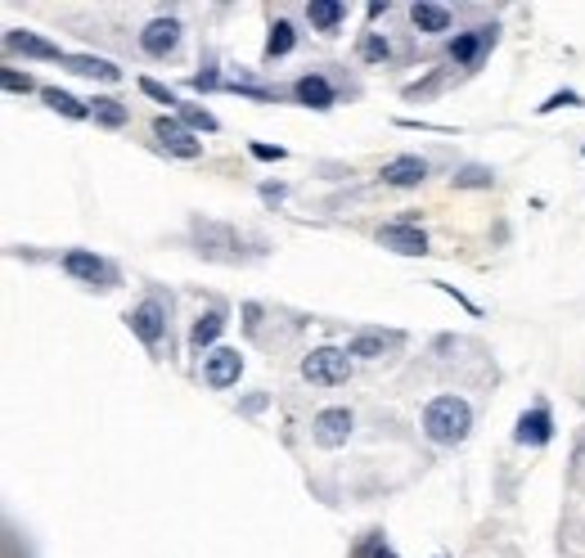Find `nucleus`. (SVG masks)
Segmentation results:
<instances>
[{"instance_id":"f257e3e1","label":"nucleus","mask_w":585,"mask_h":558,"mask_svg":"<svg viewBox=\"0 0 585 558\" xmlns=\"http://www.w3.org/2000/svg\"><path fill=\"white\" fill-rule=\"evenodd\" d=\"M473 432V410L464 396H432L423 410V437L432 446H459Z\"/></svg>"},{"instance_id":"f03ea898","label":"nucleus","mask_w":585,"mask_h":558,"mask_svg":"<svg viewBox=\"0 0 585 558\" xmlns=\"http://www.w3.org/2000/svg\"><path fill=\"white\" fill-rule=\"evenodd\" d=\"M302 378L315 387H338L351 378V356L338 347H315L311 356L302 360Z\"/></svg>"},{"instance_id":"7ed1b4c3","label":"nucleus","mask_w":585,"mask_h":558,"mask_svg":"<svg viewBox=\"0 0 585 558\" xmlns=\"http://www.w3.org/2000/svg\"><path fill=\"white\" fill-rule=\"evenodd\" d=\"M126 329H131L144 347H158V342L167 338V302H162V297H144L140 306L126 311Z\"/></svg>"},{"instance_id":"20e7f679","label":"nucleus","mask_w":585,"mask_h":558,"mask_svg":"<svg viewBox=\"0 0 585 558\" xmlns=\"http://www.w3.org/2000/svg\"><path fill=\"white\" fill-rule=\"evenodd\" d=\"M153 135H158V144H162L167 153H176V158H185V162L203 158V140H198V135L189 131L180 117H171V113L153 117Z\"/></svg>"},{"instance_id":"39448f33","label":"nucleus","mask_w":585,"mask_h":558,"mask_svg":"<svg viewBox=\"0 0 585 558\" xmlns=\"http://www.w3.org/2000/svg\"><path fill=\"white\" fill-rule=\"evenodd\" d=\"M351 428H356V419H351L347 405H329V410H320L311 419V437H315V446H324V450L347 446Z\"/></svg>"},{"instance_id":"423d86ee","label":"nucleus","mask_w":585,"mask_h":558,"mask_svg":"<svg viewBox=\"0 0 585 558\" xmlns=\"http://www.w3.org/2000/svg\"><path fill=\"white\" fill-rule=\"evenodd\" d=\"M63 275H72V279H81V284H95V288H113V266H108L104 257H95V252H86V248H72V252H63Z\"/></svg>"},{"instance_id":"0eeeda50","label":"nucleus","mask_w":585,"mask_h":558,"mask_svg":"<svg viewBox=\"0 0 585 558\" xmlns=\"http://www.w3.org/2000/svg\"><path fill=\"white\" fill-rule=\"evenodd\" d=\"M243 374V356L234 347H216L212 356L203 360V383L212 387V392H225V387H234Z\"/></svg>"},{"instance_id":"6e6552de","label":"nucleus","mask_w":585,"mask_h":558,"mask_svg":"<svg viewBox=\"0 0 585 558\" xmlns=\"http://www.w3.org/2000/svg\"><path fill=\"white\" fill-rule=\"evenodd\" d=\"M5 50H9V54H27V59H50V63H63V59H68V54H63L54 41H45V36L27 32V27H9V32H5Z\"/></svg>"},{"instance_id":"1a4fd4ad","label":"nucleus","mask_w":585,"mask_h":558,"mask_svg":"<svg viewBox=\"0 0 585 558\" xmlns=\"http://www.w3.org/2000/svg\"><path fill=\"white\" fill-rule=\"evenodd\" d=\"M513 441H518V446H549V441H554V419H549L545 405H531V410L518 414Z\"/></svg>"},{"instance_id":"9d476101","label":"nucleus","mask_w":585,"mask_h":558,"mask_svg":"<svg viewBox=\"0 0 585 558\" xmlns=\"http://www.w3.org/2000/svg\"><path fill=\"white\" fill-rule=\"evenodd\" d=\"M176 45H180L176 18H153V23L140 32V50L149 54V59H167V54H176Z\"/></svg>"},{"instance_id":"9b49d317","label":"nucleus","mask_w":585,"mask_h":558,"mask_svg":"<svg viewBox=\"0 0 585 558\" xmlns=\"http://www.w3.org/2000/svg\"><path fill=\"white\" fill-rule=\"evenodd\" d=\"M423 180H428V162H423L419 153H401V158H392L383 167V185L387 189H419Z\"/></svg>"},{"instance_id":"f8f14e48","label":"nucleus","mask_w":585,"mask_h":558,"mask_svg":"<svg viewBox=\"0 0 585 558\" xmlns=\"http://www.w3.org/2000/svg\"><path fill=\"white\" fill-rule=\"evenodd\" d=\"M495 45V27H473V32H459L455 41H450V59L459 63V68H473V63H482V54Z\"/></svg>"},{"instance_id":"ddd939ff","label":"nucleus","mask_w":585,"mask_h":558,"mask_svg":"<svg viewBox=\"0 0 585 558\" xmlns=\"http://www.w3.org/2000/svg\"><path fill=\"white\" fill-rule=\"evenodd\" d=\"M293 99L297 104H306V108H315V113H329V108L338 104V95H333V86H329L324 72H306V77H297L293 81Z\"/></svg>"},{"instance_id":"4468645a","label":"nucleus","mask_w":585,"mask_h":558,"mask_svg":"<svg viewBox=\"0 0 585 558\" xmlns=\"http://www.w3.org/2000/svg\"><path fill=\"white\" fill-rule=\"evenodd\" d=\"M378 243L401 252V257H423V252H428V234H423L419 225H383V230H378Z\"/></svg>"},{"instance_id":"2eb2a0df","label":"nucleus","mask_w":585,"mask_h":558,"mask_svg":"<svg viewBox=\"0 0 585 558\" xmlns=\"http://www.w3.org/2000/svg\"><path fill=\"white\" fill-rule=\"evenodd\" d=\"M306 18H311V27L320 36H338V27L347 23V5H342V0H311V5H306Z\"/></svg>"},{"instance_id":"dca6fc26","label":"nucleus","mask_w":585,"mask_h":558,"mask_svg":"<svg viewBox=\"0 0 585 558\" xmlns=\"http://www.w3.org/2000/svg\"><path fill=\"white\" fill-rule=\"evenodd\" d=\"M221 329H225V311H221V306H212V311H203L194 324H189V347L203 356V351L221 338Z\"/></svg>"},{"instance_id":"f3484780","label":"nucleus","mask_w":585,"mask_h":558,"mask_svg":"<svg viewBox=\"0 0 585 558\" xmlns=\"http://www.w3.org/2000/svg\"><path fill=\"white\" fill-rule=\"evenodd\" d=\"M63 68L77 72V77H95V81H122V68L108 63V59H99V54H68Z\"/></svg>"},{"instance_id":"a211bd4d","label":"nucleus","mask_w":585,"mask_h":558,"mask_svg":"<svg viewBox=\"0 0 585 558\" xmlns=\"http://www.w3.org/2000/svg\"><path fill=\"white\" fill-rule=\"evenodd\" d=\"M410 23L419 27L423 36H441V32H450V9L432 5V0H419V5L410 9Z\"/></svg>"},{"instance_id":"6ab92c4d","label":"nucleus","mask_w":585,"mask_h":558,"mask_svg":"<svg viewBox=\"0 0 585 558\" xmlns=\"http://www.w3.org/2000/svg\"><path fill=\"white\" fill-rule=\"evenodd\" d=\"M41 99H45V104H50V108H54V113L72 117V122H86V117H90V104H86V99H77V95H72V90H59V86H45V90H41Z\"/></svg>"},{"instance_id":"aec40b11","label":"nucleus","mask_w":585,"mask_h":558,"mask_svg":"<svg viewBox=\"0 0 585 558\" xmlns=\"http://www.w3.org/2000/svg\"><path fill=\"white\" fill-rule=\"evenodd\" d=\"M90 117H95L99 126H108V131H117V126L131 122V108H126L122 99H113V95H95L90 99Z\"/></svg>"},{"instance_id":"412c9836","label":"nucleus","mask_w":585,"mask_h":558,"mask_svg":"<svg viewBox=\"0 0 585 558\" xmlns=\"http://www.w3.org/2000/svg\"><path fill=\"white\" fill-rule=\"evenodd\" d=\"M396 338H383V333H356V338L347 342V356H360V360H378L387 356V347H392Z\"/></svg>"},{"instance_id":"4be33fe9","label":"nucleus","mask_w":585,"mask_h":558,"mask_svg":"<svg viewBox=\"0 0 585 558\" xmlns=\"http://www.w3.org/2000/svg\"><path fill=\"white\" fill-rule=\"evenodd\" d=\"M293 45H297V32H293V23H270V36H266V59H284V54H293Z\"/></svg>"},{"instance_id":"5701e85b","label":"nucleus","mask_w":585,"mask_h":558,"mask_svg":"<svg viewBox=\"0 0 585 558\" xmlns=\"http://www.w3.org/2000/svg\"><path fill=\"white\" fill-rule=\"evenodd\" d=\"M450 185L455 189H491L495 176H491V167H482V162H468V167H459L455 176H450Z\"/></svg>"},{"instance_id":"b1692460","label":"nucleus","mask_w":585,"mask_h":558,"mask_svg":"<svg viewBox=\"0 0 585 558\" xmlns=\"http://www.w3.org/2000/svg\"><path fill=\"white\" fill-rule=\"evenodd\" d=\"M176 117L189 126V131H216V126H221L212 113H207V108H198V104H180Z\"/></svg>"},{"instance_id":"393cba45","label":"nucleus","mask_w":585,"mask_h":558,"mask_svg":"<svg viewBox=\"0 0 585 558\" xmlns=\"http://www.w3.org/2000/svg\"><path fill=\"white\" fill-rule=\"evenodd\" d=\"M360 59H365V63H387V59H392V45H387V36L369 32L365 41H360Z\"/></svg>"},{"instance_id":"a878e982","label":"nucleus","mask_w":585,"mask_h":558,"mask_svg":"<svg viewBox=\"0 0 585 558\" xmlns=\"http://www.w3.org/2000/svg\"><path fill=\"white\" fill-rule=\"evenodd\" d=\"M140 90L149 99H158V104H167V108H180V99H176V90L171 86H162V81H153V77H140Z\"/></svg>"},{"instance_id":"bb28decb","label":"nucleus","mask_w":585,"mask_h":558,"mask_svg":"<svg viewBox=\"0 0 585 558\" xmlns=\"http://www.w3.org/2000/svg\"><path fill=\"white\" fill-rule=\"evenodd\" d=\"M0 86H5L9 95H27V90H36V81L27 77V72H18V68H5L0 72Z\"/></svg>"},{"instance_id":"cd10ccee","label":"nucleus","mask_w":585,"mask_h":558,"mask_svg":"<svg viewBox=\"0 0 585 558\" xmlns=\"http://www.w3.org/2000/svg\"><path fill=\"white\" fill-rule=\"evenodd\" d=\"M572 486L576 491H585V428H581V437H576V446H572Z\"/></svg>"},{"instance_id":"c85d7f7f","label":"nucleus","mask_w":585,"mask_h":558,"mask_svg":"<svg viewBox=\"0 0 585 558\" xmlns=\"http://www.w3.org/2000/svg\"><path fill=\"white\" fill-rule=\"evenodd\" d=\"M234 95H243V99H257V104H275V90H266V86H252V81H234Z\"/></svg>"},{"instance_id":"c756f323","label":"nucleus","mask_w":585,"mask_h":558,"mask_svg":"<svg viewBox=\"0 0 585 558\" xmlns=\"http://www.w3.org/2000/svg\"><path fill=\"white\" fill-rule=\"evenodd\" d=\"M576 104H581L576 90H558V95H549L545 104H536V113H554V108H576Z\"/></svg>"},{"instance_id":"7c9ffc66","label":"nucleus","mask_w":585,"mask_h":558,"mask_svg":"<svg viewBox=\"0 0 585 558\" xmlns=\"http://www.w3.org/2000/svg\"><path fill=\"white\" fill-rule=\"evenodd\" d=\"M248 149H252V158H261V162H284V158H288L284 144H261V140H252Z\"/></svg>"},{"instance_id":"2f4dec72","label":"nucleus","mask_w":585,"mask_h":558,"mask_svg":"<svg viewBox=\"0 0 585 558\" xmlns=\"http://www.w3.org/2000/svg\"><path fill=\"white\" fill-rule=\"evenodd\" d=\"M189 86H194V90H216V86H221V77H216V68H203L194 81H189Z\"/></svg>"},{"instance_id":"473e14b6","label":"nucleus","mask_w":585,"mask_h":558,"mask_svg":"<svg viewBox=\"0 0 585 558\" xmlns=\"http://www.w3.org/2000/svg\"><path fill=\"white\" fill-rule=\"evenodd\" d=\"M360 558H396V554L383 545V540H374V545H369V549H360Z\"/></svg>"},{"instance_id":"72a5a7b5","label":"nucleus","mask_w":585,"mask_h":558,"mask_svg":"<svg viewBox=\"0 0 585 558\" xmlns=\"http://www.w3.org/2000/svg\"><path fill=\"white\" fill-rule=\"evenodd\" d=\"M261 198H266V203H279V198H284V185H261Z\"/></svg>"},{"instance_id":"f704fd0d","label":"nucleus","mask_w":585,"mask_h":558,"mask_svg":"<svg viewBox=\"0 0 585 558\" xmlns=\"http://www.w3.org/2000/svg\"><path fill=\"white\" fill-rule=\"evenodd\" d=\"M365 14H369V18H383V14H387V0H374V5H369Z\"/></svg>"}]
</instances>
